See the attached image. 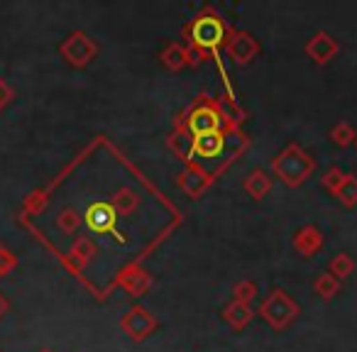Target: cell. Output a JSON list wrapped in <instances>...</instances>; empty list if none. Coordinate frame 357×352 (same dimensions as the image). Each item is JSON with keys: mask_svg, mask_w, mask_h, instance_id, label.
<instances>
[{"mask_svg": "<svg viewBox=\"0 0 357 352\" xmlns=\"http://www.w3.org/2000/svg\"><path fill=\"white\" fill-rule=\"evenodd\" d=\"M223 147H225L223 130H220V132H208V135H201V137H194V154L196 157H204V159L220 157ZM194 154H191V157H194Z\"/></svg>", "mask_w": 357, "mask_h": 352, "instance_id": "9a60e30c", "label": "cell"}, {"mask_svg": "<svg viewBox=\"0 0 357 352\" xmlns=\"http://www.w3.org/2000/svg\"><path fill=\"white\" fill-rule=\"evenodd\" d=\"M15 98V91L10 89V84L8 81L0 79V108H6V105H10V100Z\"/></svg>", "mask_w": 357, "mask_h": 352, "instance_id": "83f0119b", "label": "cell"}, {"mask_svg": "<svg viewBox=\"0 0 357 352\" xmlns=\"http://www.w3.org/2000/svg\"><path fill=\"white\" fill-rule=\"evenodd\" d=\"M272 171L277 174V179L287 184L289 189H298L308 181L313 171H316V159L301 147V144L291 142L272 159Z\"/></svg>", "mask_w": 357, "mask_h": 352, "instance_id": "6da1fadb", "label": "cell"}, {"mask_svg": "<svg viewBox=\"0 0 357 352\" xmlns=\"http://www.w3.org/2000/svg\"><path fill=\"white\" fill-rule=\"evenodd\" d=\"M255 296H257V284L245 279V282H238L233 286V298L240 303H252Z\"/></svg>", "mask_w": 357, "mask_h": 352, "instance_id": "d4e9b609", "label": "cell"}, {"mask_svg": "<svg viewBox=\"0 0 357 352\" xmlns=\"http://www.w3.org/2000/svg\"><path fill=\"white\" fill-rule=\"evenodd\" d=\"M333 196H335L345 208H355L357 206V176L355 174H345V179H342V184L337 186V191Z\"/></svg>", "mask_w": 357, "mask_h": 352, "instance_id": "7402d4cb", "label": "cell"}, {"mask_svg": "<svg viewBox=\"0 0 357 352\" xmlns=\"http://www.w3.org/2000/svg\"><path fill=\"white\" fill-rule=\"evenodd\" d=\"M167 147L172 149L174 154H178L181 159H191V154H194V137H191L186 130L178 128L176 132L167 139Z\"/></svg>", "mask_w": 357, "mask_h": 352, "instance_id": "d6986e66", "label": "cell"}, {"mask_svg": "<svg viewBox=\"0 0 357 352\" xmlns=\"http://www.w3.org/2000/svg\"><path fill=\"white\" fill-rule=\"evenodd\" d=\"M206 184H208V181H206V176L201 171H184V174H178V186H181V189H184L189 196H194V199L201 194V191L206 189Z\"/></svg>", "mask_w": 357, "mask_h": 352, "instance_id": "603a6c76", "label": "cell"}, {"mask_svg": "<svg viewBox=\"0 0 357 352\" xmlns=\"http://www.w3.org/2000/svg\"><path fill=\"white\" fill-rule=\"evenodd\" d=\"M15 269H17L15 252H10V250H8L6 245H0V279L8 277V274H13Z\"/></svg>", "mask_w": 357, "mask_h": 352, "instance_id": "4316f807", "label": "cell"}, {"mask_svg": "<svg viewBox=\"0 0 357 352\" xmlns=\"http://www.w3.org/2000/svg\"><path fill=\"white\" fill-rule=\"evenodd\" d=\"M84 223L89 225L91 233H100V235L113 233L115 240L128 243V240L123 238V233L118 230V215H115L113 206H110L108 201H96V204H91L84 213Z\"/></svg>", "mask_w": 357, "mask_h": 352, "instance_id": "5b68a950", "label": "cell"}, {"mask_svg": "<svg viewBox=\"0 0 357 352\" xmlns=\"http://www.w3.org/2000/svg\"><path fill=\"white\" fill-rule=\"evenodd\" d=\"M225 54L233 59V64L238 66H248L250 61H255L259 56V42L255 40L250 32L243 30H228L223 42Z\"/></svg>", "mask_w": 357, "mask_h": 352, "instance_id": "52a82bcc", "label": "cell"}, {"mask_svg": "<svg viewBox=\"0 0 357 352\" xmlns=\"http://www.w3.org/2000/svg\"><path fill=\"white\" fill-rule=\"evenodd\" d=\"M225 35H228V27L220 20L215 13H204V15L196 17L191 25L184 27V37H186V47L196 54H208L223 47Z\"/></svg>", "mask_w": 357, "mask_h": 352, "instance_id": "7a4b0ae2", "label": "cell"}, {"mask_svg": "<svg viewBox=\"0 0 357 352\" xmlns=\"http://www.w3.org/2000/svg\"><path fill=\"white\" fill-rule=\"evenodd\" d=\"M159 61H162L164 69L181 71L186 66H194V52L186 45H181V42H169L162 49V54H159Z\"/></svg>", "mask_w": 357, "mask_h": 352, "instance_id": "7c38bea8", "label": "cell"}, {"mask_svg": "<svg viewBox=\"0 0 357 352\" xmlns=\"http://www.w3.org/2000/svg\"><path fill=\"white\" fill-rule=\"evenodd\" d=\"M37 352H54V350H47V347H45V350H37Z\"/></svg>", "mask_w": 357, "mask_h": 352, "instance_id": "f546056e", "label": "cell"}, {"mask_svg": "<svg viewBox=\"0 0 357 352\" xmlns=\"http://www.w3.org/2000/svg\"><path fill=\"white\" fill-rule=\"evenodd\" d=\"M355 147H357V139H355Z\"/></svg>", "mask_w": 357, "mask_h": 352, "instance_id": "4dcf8cb0", "label": "cell"}, {"mask_svg": "<svg viewBox=\"0 0 357 352\" xmlns=\"http://www.w3.org/2000/svg\"><path fill=\"white\" fill-rule=\"evenodd\" d=\"M313 291L323 298V301H333V298L340 293V282L333 277L331 272H321L313 282Z\"/></svg>", "mask_w": 357, "mask_h": 352, "instance_id": "ffe728a7", "label": "cell"}, {"mask_svg": "<svg viewBox=\"0 0 357 352\" xmlns=\"http://www.w3.org/2000/svg\"><path fill=\"white\" fill-rule=\"evenodd\" d=\"M96 254H98V247H96V243L91 238H86V235H81V238L74 240L71 250L66 252L64 262L69 264L71 272H81V269H86L91 262H93Z\"/></svg>", "mask_w": 357, "mask_h": 352, "instance_id": "8fae6325", "label": "cell"}, {"mask_svg": "<svg viewBox=\"0 0 357 352\" xmlns=\"http://www.w3.org/2000/svg\"><path fill=\"white\" fill-rule=\"evenodd\" d=\"M81 223H84V215H81L76 208H71V206L61 208L59 213H56V218H54L56 230H61L64 235H76V233H79V228H81Z\"/></svg>", "mask_w": 357, "mask_h": 352, "instance_id": "ac0fdd59", "label": "cell"}, {"mask_svg": "<svg viewBox=\"0 0 357 352\" xmlns=\"http://www.w3.org/2000/svg\"><path fill=\"white\" fill-rule=\"evenodd\" d=\"M59 54L74 69H86L98 56V45H96V40L89 32L76 30L71 35H66V40L59 45Z\"/></svg>", "mask_w": 357, "mask_h": 352, "instance_id": "277c9868", "label": "cell"}, {"mask_svg": "<svg viewBox=\"0 0 357 352\" xmlns=\"http://www.w3.org/2000/svg\"><path fill=\"white\" fill-rule=\"evenodd\" d=\"M328 272H331L337 282H345V279L352 277V272H355V259L347 252H337L335 257H331V262H328Z\"/></svg>", "mask_w": 357, "mask_h": 352, "instance_id": "44dd1931", "label": "cell"}, {"mask_svg": "<svg viewBox=\"0 0 357 352\" xmlns=\"http://www.w3.org/2000/svg\"><path fill=\"white\" fill-rule=\"evenodd\" d=\"M8 311H10V301H8V298L3 296V291H0V321L8 316Z\"/></svg>", "mask_w": 357, "mask_h": 352, "instance_id": "f1b7e54d", "label": "cell"}, {"mask_svg": "<svg viewBox=\"0 0 357 352\" xmlns=\"http://www.w3.org/2000/svg\"><path fill=\"white\" fill-rule=\"evenodd\" d=\"M157 326H159L157 318H154L144 306H130L128 311L123 313V318H120L123 332L135 342L147 340V337L157 330Z\"/></svg>", "mask_w": 357, "mask_h": 352, "instance_id": "8992f818", "label": "cell"}, {"mask_svg": "<svg viewBox=\"0 0 357 352\" xmlns=\"http://www.w3.org/2000/svg\"><path fill=\"white\" fill-rule=\"evenodd\" d=\"M298 313H301V306H298L284 289L269 291L267 298L262 301V306H259L262 321L267 323L269 328H274V330H287V328L298 318Z\"/></svg>", "mask_w": 357, "mask_h": 352, "instance_id": "3957f363", "label": "cell"}, {"mask_svg": "<svg viewBox=\"0 0 357 352\" xmlns=\"http://www.w3.org/2000/svg\"><path fill=\"white\" fill-rule=\"evenodd\" d=\"M220 128H223V115L211 103L196 105L189 113V118H186V132H189L191 137H201V135H208V132H220Z\"/></svg>", "mask_w": 357, "mask_h": 352, "instance_id": "ba28073f", "label": "cell"}, {"mask_svg": "<svg viewBox=\"0 0 357 352\" xmlns=\"http://www.w3.org/2000/svg\"><path fill=\"white\" fill-rule=\"evenodd\" d=\"M108 204L113 206L115 215H120V218H130V215L137 213L142 199H139V194L135 189H130V186H123V189H118L113 196H110Z\"/></svg>", "mask_w": 357, "mask_h": 352, "instance_id": "5bb4252c", "label": "cell"}, {"mask_svg": "<svg viewBox=\"0 0 357 352\" xmlns=\"http://www.w3.org/2000/svg\"><path fill=\"white\" fill-rule=\"evenodd\" d=\"M255 311L250 303H240V301H230L228 306L223 308V321L228 323L233 330H243V328L250 326V321H252Z\"/></svg>", "mask_w": 357, "mask_h": 352, "instance_id": "2e32d148", "label": "cell"}, {"mask_svg": "<svg viewBox=\"0 0 357 352\" xmlns=\"http://www.w3.org/2000/svg\"><path fill=\"white\" fill-rule=\"evenodd\" d=\"M306 54H308V59L313 61V64H318V66H326L328 61H333L335 59V54L340 52V47H337V40L333 35H328L326 30H321V32H316V35L311 37V40L306 42Z\"/></svg>", "mask_w": 357, "mask_h": 352, "instance_id": "9c48e42d", "label": "cell"}, {"mask_svg": "<svg viewBox=\"0 0 357 352\" xmlns=\"http://www.w3.org/2000/svg\"><path fill=\"white\" fill-rule=\"evenodd\" d=\"M355 139H357V132L350 123H337L335 128L331 130V142L335 144V147H350V144H355Z\"/></svg>", "mask_w": 357, "mask_h": 352, "instance_id": "cb8c5ba5", "label": "cell"}, {"mask_svg": "<svg viewBox=\"0 0 357 352\" xmlns=\"http://www.w3.org/2000/svg\"><path fill=\"white\" fill-rule=\"evenodd\" d=\"M118 282H120V286L130 293V296L137 298V296H142V293H147L152 279H149V274L144 272V269H139L137 264H130V267H125L123 272H120Z\"/></svg>", "mask_w": 357, "mask_h": 352, "instance_id": "4fadbf2b", "label": "cell"}, {"mask_svg": "<svg viewBox=\"0 0 357 352\" xmlns=\"http://www.w3.org/2000/svg\"><path fill=\"white\" fill-rule=\"evenodd\" d=\"M342 179H345V171H342L340 167H331V169H328V171L321 176V184L326 186V189L331 191V194H335L337 186L342 184Z\"/></svg>", "mask_w": 357, "mask_h": 352, "instance_id": "484cf974", "label": "cell"}, {"mask_svg": "<svg viewBox=\"0 0 357 352\" xmlns=\"http://www.w3.org/2000/svg\"><path fill=\"white\" fill-rule=\"evenodd\" d=\"M245 191H248L250 199L255 201H262L264 196L272 191V176H269L264 169H255V171H250L248 176H245Z\"/></svg>", "mask_w": 357, "mask_h": 352, "instance_id": "e0dca14e", "label": "cell"}, {"mask_svg": "<svg viewBox=\"0 0 357 352\" xmlns=\"http://www.w3.org/2000/svg\"><path fill=\"white\" fill-rule=\"evenodd\" d=\"M291 243H294V250H296L301 257H313V254L321 252L323 245H326V235H323V230L316 228V225H303V228L296 230Z\"/></svg>", "mask_w": 357, "mask_h": 352, "instance_id": "30bf717a", "label": "cell"}]
</instances>
